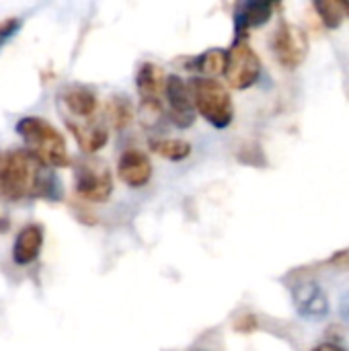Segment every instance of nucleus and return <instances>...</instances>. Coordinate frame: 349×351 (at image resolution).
<instances>
[{
  "instance_id": "obj_1",
  "label": "nucleus",
  "mask_w": 349,
  "mask_h": 351,
  "mask_svg": "<svg viewBox=\"0 0 349 351\" xmlns=\"http://www.w3.org/2000/svg\"><path fill=\"white\" fill-rule=\"evenodd\" d=\"M0 187L8 202L58 199L60 187L51 167L41 162L31 150L19 148L2 156Z\"/></svg>"
},
{
  "instance_id": "obj_2",
  "label": "nucleus",
  "mask_w": 349,
  "mask_h": 351,
  "mask_svg": "<svg viewBox=\"0 0 349 351\" xmlns=\"http://www.w3.org/2000/svg\"><path fill=\"white\" fill-rule=\"evenodd\" d=\"M16 134L25 140L27 150H31L47 167L64 169L70 165L66 140L47 119L27 115L16 121Z\"/></svg>"
},
{
  "instance_id": "obj_3",
  "label": "nucleus",
  "mask_w": 349,
  "mask_h": 351,
  "mask_svg": "<svg viewBox=\"0 0 349 351\" xmlns=\"http://www.w3.org/2000/svg\"><path fill=\"white\" fill-rule=\"evenodd\" d=\"M197 113L216 130H226L234 119V105L228 88L216 78L195 76L189 80Z\"/></svg>"
},
{
  "instance_id": "obj_4",
  "label": "nucleus",
  "mask_w": 349,
  "mask_h": 351,
  "mask_svg": "<svg viewBox=\"0 0 349 351\" xmlns=\"http://www.w3.org/2000/svg\"><path fill=\"white\" fill-rule=\"evenodd\" d=\"M261 76V60L251 47L249 41L243 37L232 43L228 49V60H226V70L224 78L226 84L234 90H247L251 88Z\"/></svg>"
},
{
  "instance_id": "obj_5",
  "label": "nucleus",
  "mask_w": 349,
  "mask_h": 351,
  "mask_svg": "<svg viewBox=\"0 0 349 351\" xmlns=\"http://www.w3.org/2000/svg\"><path fill=\"white\" fill-rule=\"evenodd\" d=\"M74 187L76 193L91 204L107 202L113 193V177L109 167L97 158L80 160L74 171Z\"/></svg>"
},
{
  "instance_id": "obj_6",
  "label": "nucleus",
  "mask_w": 349,
  "mask_h": 351,
  "mask_svg": "<svg viewBox=\"0 0 349 351\" xmlns=\"http://www.w3.org/2000/svg\"><path fill=\"white\" fill-rule=\"evenodd\" d=\"M272 51L284 70H296L309 56V37L300 27L284 21L272 37Z\"/></svg>"
},
{
  "instance_id": "obj_7",
  "label": "nucleus",
  "mask_w": 349,
  "mask_h": 351,
  "mask_svg": "<svg viewBox=\"0 0 349 351\" xmlns=\"http://www.w3.org/2000/svg\"><path fill=\"white\" fill-rule=\"evenodd\" d=\"M165 99H167V107H169V113H167L169 119L181 130L191 128L197 117V109L193 103V93H191L189 82H185L177 74H169Z\"/></svg>"
},
{
  "instance_id": "obj_8",
  "label": "nucleus",
  "mask_w": 349,
  "mask_h": 351,
  "mask_svg": "<svg viewBox=\"0 0 349 351\" xmlns=\"http://www.w3.org/2000/svg\"><path fill=\"white\" fill-rule=\"evenodd\" d=\"M117 177L121 179V183L134 189L148 185V181L152 179V162L148 154L138 148L123 150L117 160Z\"/></svg>"
},
{
  "instance_id": "obj_9",
  "label": "nucleus",
  "mask_w": 349,
  "mask_h": 351,
  "mask_svg": "<svg viewBox=\"0 0 349 351\" xmlns=\"http://www.w3.org/2000/svg\"><path fill=\"white\" fill-rule=\"evenodd\" d=\"M169 74L154 62L140 64L136 72V90L140 97V105H163L165 88Z\"/></svg>"
},
{
  "instance_id": "obj_10",
  "label": "nucleus",
  "mask_w": 349,
  "mask_h": 351,
  "mask_svg": "<svg viewBox=\"0 0 349 351\" xmlns=\"http://www.w3.org/2000/svg\"><path fill=\"white\" fill-rule=\"evenodd\" d=\"M280 0H241L234 12V27H237V39H241L249 29L265 25L274 8L278 6Z\"/></svg>"
},
{
  "instance_id": "obj_11",
  "label": "nucleus",
  "mask_w": 349,
  "mask_h": 351,
  "mask_svg": "<svg viewBox=\"0 0 349 351\" xmlns=\"http://www.w3.org/2000/svg\"><path fill=\"white\" fill-rule=\"evenodd\" d=\"M66 125L70 128L76 144L80 146L84 154H95L101 148H105V144L109 142V130L103 123H97V121L78 123V121L66 119Z\"/></svg>"
},
{
  "instance_id": "obj_12",
  "label": "nucleus",
  "mask_w": 349,
  "mask_h": 351,
  "mask_svg": "<svg viewBox=\"0 0 349 351\" xmlns=\"http://www.w3.org/2000/svg\"><path fill=\"white\" fill-rule=\"evenodd\" d=\"M43 247V228L39 224H29L25 226L12 245V261L16 265H31Z\"/></svg>"
},
{
  "instance_id": "obj_13",
  "label": "nucleus",
  "mask_w": 349,
  "mask_h": 351,
  "mask_svg": "<svg viewBox=\"0 0 349 351\" xmlns=\"http://www.w3.org/2000/svg\"><path fill=\"white\" fill-rule=\"evenodd\" d=\"M294 302H296L298 313L302 317H309V319H321L329 311L327 296H325V292L317 284H302V286H298V290L294 292Z\"/></svg>"
},
{
  "instance_id": "obj_14",
  "label": "nucleus",
  "mask_w": 349,
  "mask_h": 351,
  "mask_svg": "<svg viewBox=\"0 0 349 351\" xmlns=\"http://www.w3.org/2000/svg\"><path fill=\"white\" fill-rule=\"evenodd\" d=\"M62 103L74 117L80 119H91L97 113V95L86 86H68L62 93Z\"/></svg>"
},
{
  "instance_id": "obj_15",
  "label": "nucleus",
  "mask_w": 349,
  "mask_h": 351,
  "mask_svg": "<svg viewBox=\"0 0 349 351\" xmlns=\"http://www.w3.org/2000/svg\"><path fill=\"white\" fill-rule=\"evenodd\" d=\"M150 150L165 160L181 162L191 154V144L181 138H158V140H150Z\"/></svg>"
},
{
  "instance_id": "obj_16",
  "label": "nucleus",
  "mask_w": 349,
  "mask_h": 351,
  "mask_svg": "<svg viewBox=\"0 0 349 351\" xmlns=\"http://www.w3.org/2000/svg\"><path fill=\"white\" fill-rule=\"evenodd\" d=\"M226 60H228V51L224 49H208L202 56L195 58L193 66L200 76H208V78H216L220 74H224L226 70Z\"/></svg>"
},
{
  "instance_id": "obj_17",
  "label": "nucleus",
  "mask_w": 349,
  "mask_h": 351,
  "mask_svg": "<svg viewBox=\"0 0 349 351\" xmlns=\"http://www.w3.org/2000/svg\"><path fill=\"white\" fill-rule=\"evenodd\" d=\"M107 119L111 128L115 130H125L132 119H134V105L130 103L128 97H111L107 103Z\"/></svg>"
},
{
  "instance_id": "obj_18",
  "label": "nucleus",
  "mask_w": 349,
  "mask_h": 351,
  "mask_svg": "<svg viewBox=\"0 0 349 351\" xmlns=\"http://www.w3.org/2000/svg\"><path fill=\"white\" fill-rule=\"evenodd\" d=\"M313 6L319 14V19L329 27V29H337L344 23V6L339 0H313Z\"/></svg>"
},
{
  "instance_id": "obj_19",
  "label": "nucleus",
  "mask_w": 349,
  "mask_h": 351,
  "mask_svg": "<svg viewBox=\"0 0 349 351\" xmlns=\"http://www.w3.org/2000/svg\"><path fill=\"white\" fill-rule=\"evenodd\" d=\"M23 27V21L21 19H16V16H12V19H6V21H2L0 23V47L19 31Z\"/></svg>"
},
{
  "instance_id": "obj_20",
  "label": "nucleus",
  "mask_w": 349,
  "mask_h": 351,
  "mask_svg": "<svg viewBox=\"0 0 349 351\" xmlns=\"http://www.w3.org/2000/svg\"><path fill=\"white\" fill-rule=\"evenodd\" d=\"M4 195H0V234L2 232H6L8 228H10V218H8V214H6V210H4Z\"/></svg>"
},
{
  "instance_id": "obj_21",
  "label": "nucleus",
  "mask_w": 349,
  "mask_h": 351,
  "mask_svg": "<svg viewBox=\"0 0 349 351\" xmlns=\"http://www.w3.org/2000/svg\"><path fill=\"white\" fill-rule=\"evenodd\" d=\"M313 351H348L344 350L341 346H337V343H321V346H317Z\"/></svg>"
}]
</instances>
